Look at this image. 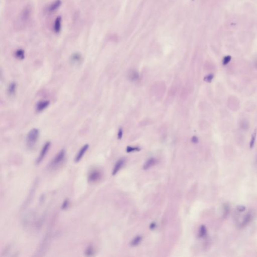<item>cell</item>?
<instances>
[{
  "instance_id": "obj_1",
  "label": "cell",
  "mask_w": 257,
  "mask_h": 257,
  "mask_svg": "<svg viewBox=\"0 0 257 257\" xmlns=\"http://www.w3.org/2000/svg\"><path fill=\"white\" fill-rule=\"evenodd\" d=\"M39 137V130L37 128L31 130L27 134L26 137V144L29 149H33Z\"/></svg>"
},
{
  "instance_id": "obj_2",
  "label": "cell",
  "mask_w": 257,
  "mask_h": 257,
  "mask_svg": "<svg viewBox=\"0 0 257 257\" xmlns=\"http://www.w3.org/2000/svg\"><path fill=\"white\" fill-rule=\"evenodd\" d=\"M66 155V152L64 149H62L56 155L49 164V167L51 169H55L58 167L63 162Z\"/></svg>"
},
{
  "instance_id": "obj_3",
  "label": "cell",
  "mask_w": 257,
  "mask_h": 257,
  "mask_svg": "<svg viewBox=\"0 0 257 257\" xmlns=\"http://www.w3.org/2000/svg\"><path fill=\"white\" fill-rule=\"evenodd\" d=\"M50 145H51V143L50 142H47L44 145V146L42 147V150L41 151L40 153L39 154L37 159L36 160V164H40L42 162V160H43L44 158H45V156L49 151Z\"/></svg>"
},
{
  "instance_id": "obj_4",
  "label": "cell",
  "mask_w": 257,
  "mask_h": 257,
  "mask_svg": "<svg viewBox=\"0 0 257 257\" xmlns=\"http://www.w3.org/2000/svg\"><path fill=\"white\" fill-rule=\"evenodd\" d=\"M102 172L99 170H93L89 173L88 181L91 183H95L101 179Z\"/></svg>"
},
{
  "instance_id": "obj_5",
  "label": "cell",
  "mask_w": 257,
  "mask_h": 257,
  "mask_svg": "<svg viewBox=\"0 0 257 257\" xmlns=\"http://www.w3.org/2000/svg\"><path fill=\"white\" fill-rule=\"evenodd\" d=\"M89 145L87 144L84 145V146H83L81 148V149H80L77 154V155H76V156H75V159H74V162L75 163L78 162L81 160V159L83 158V156H84V154L87 151V150L89 149Z\"/></svg>"
},
{
  "instance_id": "obj_6",
  "label": "cell",
  "mask_w": 257,
  "mask_h": 257,
  "mask_svg": "<svg viewBox=\"0 0 257 257\" xmlns=\"http://www.w3.org/2000/svg\"><path fill=\"white\" fill-rule=\"evenodd\" d=\"M50 101L48 100H42L38 102L36 106V110L38 112L43 111L47 108L50 105Z\"/></svg>"
},
{
  "instance_id": "obj_7",
  "label": "cell",
  "mask_w": 257,
  "mask_h": 257,
  "mask_svg": "<svg viewBox=\"0 0 257 257\" xmlns=\"http://www.w3.org/2000/svg\"><path fill=\"white\" fill-rule=\"evenodd\" d=\"M125 162V159L124 158L120 159L117 162L112 172L113 175H115L119 171V170H120L122 168V167L123 166Z\"/></svg>"
},
{
  "instance_id": "obj_8",
  "label": "cell",
  "mask_w": 257,
  "mask_h": 257,
  "mask_svg": "<svg viewBox=\"0 0 257 257\" xmlns=\"http://www.w3.org/2000/svg\"><path fill=\"white\" fill-rule=\"evenodd\" d=\"M62 18L61 17L59 16L56 18L54 24V31L56 33L60 32L61 29Z\"/></svg>"
},
{
  "instance_id": "obj_9",
  "label": "cell",
  "mask_w": 257,
  "mask_h": 257,
  "mask_svg": "<svg viewBox=\"0 0 257 257\" xmlns=\"http://www.w3.org/2000/svg\"><path fill=\"white\" fill-rule=\"evenodd\" d=\"M61 0H56L55 1H54L48 7V11L50 12H54L56 10L58 9V8L61 6Z\"/></svg>"
},
{
  "instance_id": "obj_10",
  "label": "cell",
  "mask_w": 257,
  "mask_h": 257,
  "mask_svg": "<svg viewBox=\"0 0 257 257\" xmlns=\"http://www.w3.org/2000/svg\"><path fill=\"white\" fill-rule=\"evenodd\" d=\"M157 162V160L155 158H150L145 163L144 166H143V169L144 170L148 169L150 168L151 167H152V166H153L154 165L156 164Z\"/></svg>"
},
{
  "instance_id": "obj_11",
  "label": "cell",
  "mask_w": 257,
  "mask_h": 257,
  "mask_svg": "<svg viewBox=\"0 0 257 257\" xmlns=\"http://www.w3.org/2000/svg\"><path fill=\"white\" fill-rule=\"evenodd\" d=\"M82 59V56L81 54L78 52L74 53L72 54L71 56V62L74 64L80 63Z\"/></svg>"
},
{
  "instance_id": "obj_12",
  "label": "cell",
  "mask_w": 257,
  "mask_h": 257,
  "mask_svg": "<svg viewBox=\"0 0 257 257\" xmlns=\"http://www.w3.org/2000/svg\"><path fill=\"white\" fill-rule=\"evenodd\" d=\"M17 84L15 82H12L10 83L8 88V93L11 96L15 95L16 92Z\"/></svg>"
},
{
  "instance_id": "obj_13",
  "label": "cell",
  "mask_w": 257,
  "mask_h": 257,
  "mask_svg": "<svg viewBox=\"0 0 257 257\" xmlns=\"http://www.w3.org/2000/svg\"><path fill=\"white\" fill-rule=\"evenodd\" d=\"M129 78L131 81H136L139 78L138 72L136 71H131L129 74Z\"/></svg>"
},
{
  "instance_id": "obj_14",
  "label": "cell",
  "mask_w": 257,
  "mask_h": 257,
  "mask_svg": "<svg viewBox=\"0 0 257 257\" xmlns=\"http://www.w3.org/2000/svg\"><path fill=\"white\" fill-rule=\"evenodd\" d=\"M15 57L20 60H23L25 58V51L22 49H19L15 51Z\"/></svg>"
},
{
  "instance_id": "obj_15",
  "label": "cell",
  "mask_w": 257,
  "mask_h": 257,
  "mask_svg": "<svg viewBox=\"0 0 257 257\" xmlns=\"http://www.w3.org/2000/svg\"><path fill=\"white\" fill-rule=\"evenodd\" d=\"M142 239V238L140 236L136 237L135 238H134V239L131 241L130 245L132 247H136L141 243Z\"/></svg>"
},
{
  "instance_id": "obj_16",
  "label": "cell",
  "mask_w": 257,
  "mask_h": 257,
  "mask_svg": "<svg viewBox=\"0 0 257 257\" xmlns=\"http://www.w3.org/2000/svg\"><path fill=\"white\" fill-rule=\"evenodd\" d=\"M94 254H95V250L92 246H89L86 249V251H85V254L86 256H89V257L92 256H93Z\"/></svg>"
},
{
  "instance_id": "obj_17",
  "label": "cell",
  "mask_w": 257,
  "mask_h": 257,
  "mask_svg": "<svg viewBox=\"0 0 257 257\" xmlns=\"http://www.w3.org/2000/svg\"><path fill=\"white\" fill-rule=\"evenodd\" d=\"M256 136H257V130H255L254 132L252 134L251 140V142H250V147L251 149L252 148H253V147L254 146L255 142V141H256Z\"/></svg>"
},
{
  "instance_id": "obj_18",
  "label": "cell",
  "mask_w": 257,
  "mask_h": 257,
  "mask_svg": "<svg viewBox=\"0 0 257 257\" xmlns=\"http://www.w3.org/2000/svg\"><path fill=\"white\" fill-rule=\"evenodd\" d=\"M206 233V227L205 226H202L200 227V231H199V237H203L205 236Z\"/></svg>"
},
{
  "instance_id": "obj_19",
  "label": "cell",
  "mask_w": 257,
  "mask_h": 257,
  "mask_svg": "<svg viewBox=\"0 0 257 257\" xmlns=\"http://www.w3.org/2000/svg\"><path fill=\"white\" fill-rule=\"evenodd\" d=\"M140 150V148L133 147H131V146H128V147L127 148L126 151L128 153H130V152H134V151H139Z\"/></svg>"
},
{
  "instance_id": "obj_20",
  "label": "cell",
  "mask_w": 257,
  "mask_h": 257,
  "mask_svg": "<svg viewBox=\"0 0 257 257\" xmlns=\"http://www.w3.org/2000/svg\"><path fill=\"white\" fill-rule=\"evenodd\" d=\"M231 59H232V57H231V56H230V55H227L225 56V57L224 58V59H223V64L224 65L227 64L230 61Z\"/></svg>"
},
{
  "instance_id": "obj_21",
  "label": "cell",
  "mask_w": 257,
  "mask_h": 257,
  "mask_svg": "<svg viewBox=\"0 0 257 257\" xmlns=\"http://www.w3.org/2000/svg\"><path fill=\"white\" fill-rule=\"evenodd\" d=\"M69 201L68 199H66L65 200H64L62 205L61 208L62 209H66L68 208V206H69Z\"/></svg>"
},
{
  "instance_id": "obj_22",
  "label": "cell",
  "mask_w": 257,
  "mask_h": 257,
  "mask_svg": "<svg viewBox=\"0 0 257 257\" xmlns=\"http://www.w3.org/2000/svg\"><path fill=\"white\" fill-rule=\"evenodd\" d=\"M213 78H214V75L212 74H210L209 75H207L205 77L204 80L206 82L211 83V81H212V80H213Z\"/></svg>"
},
{
  "instance_id": "obj_23",
  "label": "cell",
  "mask_w": 257,
  "mask_h": 257,
  "mask_svg": "<svg viewBox=\"0 0 257 257\" xmlns=\"http://www.w3.org/2000/svg\"><path fill=\"white\" fill-rule=\"evenodd\" d=\"M123 130H122V129H121V128H120V129L119 130L118 133V138L119 139H122V137H123Z\"/></svg>"
},
{
  "instance_id": "obj_24",
  "label": "cell",
  "mask_w": 257,
  "mask_h": 257,
  "mask_svg": "<svg viewBox=\"0 0 257 257\" xmlns=\"http://www.w3.org/2000/svg\"><path fill=\"white\" fill-rule=\"evenodd\" d=\"M199 141V139L196 136H193L192 138V142L193 143H196Z\"/></svg>"
},
{
  "instance_id": "obj_25",
  "label": "cell",
  "mask_w": 257,
  "mask_h": 257,
  "mask_svg": "<svg viewBox=\"0 0 257 257\" xmlns=\"http://www.w3.org/2000/svg\"><path fill=\"white\" fill-rule=\"evenodd\" d=\"M238 209L240 212H244L245 211V208L243 206H240L238 207Z\"/></svg>"
},
{
  "instance_id": "obj_26",
  "label": "cell",
  "mask_w": 257,
  "mask_h": 257,
  "mask_svg": "<svg viewBox=\"0 0 257 257\" xmlns=\"http://www.w3.org/2000/svg\"><path fill=\"white\" fill-rule=\"evenodd\" d=\"M156 226V224H155V223H152V224H150V228L153 230V229L155 228Z\"/></svg>"
}]
</instances>
